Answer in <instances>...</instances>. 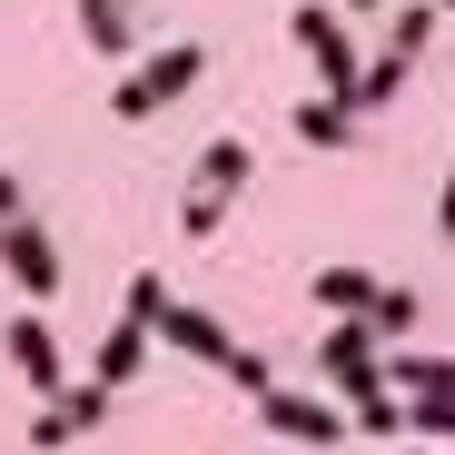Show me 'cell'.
Here are the masks:
<instances>
[{"mask_svg":"<svg viewBox=\"0 0 455 455\" xmlns=\"http://www.w3.org/2000/svg\"><path fill=\"white\" fill-rule=\"evenodd\" d=\"M198 69H208V50H198V40H169V50H148L139 69H119V90H109V119H159L169 100H188V90H198Z\"/></svg>","mask_w":455,"mask_h":455,"instance_id":"6da1fadb","label":"cell"},{"mask_svg":"<svg viewBox=\"0 0 455 455\" xmlns=\"http://www.w3.org/2000/svg\"><path fill=\"white\" fill-rule=\"evenodd\" d=\"M387 337H376L366 317H337L327 337H317V387L327 396H347V406H366V396H387V356H376Z\"/></svg>","mask_w":455,"mask_h":455,"instance_id":"7a4b0ae2","label":"cell"},{"mask_svg":"<svg viewBox=\"0 0 455 455\" xmlns=\"http://www.w3.org/2000/svg\"><path fill=\"white\" fill-rule=\"evenodd\" d=\"M287 30H297V50H307V60H317V90L356 109V80H366V60H356V40H347V20L327 11V0H307V11H297Z\"/></svg>","mask_w":455,"mask_h":455,"instance_id":"3957f363","label":"cell"},{"mask_svg":"<svg viewBox=\"0 0 455 455\" xmlns=\"http://www.w3.org/2000/svg\"><path fill=\"white\" fill-rule=\"evenodd\" d=\"M0 356L20 366V387H30L40 406H60V396H69V376H60V337H50V317H40V307L0 327Z\"/></svg>","mask_w":455,"mask_h":455,"instance_id":"277c9868","label":"cell"},{"mask_svg":"<svg viewBox=\"0 0 455 455\" xmlns=\"http://www.w3.org/2000/svg\"><path fill=\"white\" fill-rule=\"evenodd\" d=\"M258 426H267V435H287V445H337V435H356V426H347V406L297 396V387H267V396H258Z\"/></svg>","mask_w":455,"mask_h":455,"instance_id":"5b68a950","label":"cell"},{"mask_svg":"<svg viewBox=\"0 0 455 455\" xmlns=\"http://www.w3.org/2000/svg\"><path fill=\"white\" fill-rule=\"evenodd\" d=\"M0 267H11V287L30 297V307H40V297H50V287L69 277V267H60V248H50V228H40V218H20V228H0Z\"/></svg>","mask_w":455,"mask_h":455,"instance_id":"8992f818","label":"cell"},{"mask_svg":"<svg viewBox=\"0 0 455 455\" xmlns=\"http://www.w3.org/2000/svg\"><path fill=\"white\" fill-rule=\"evenodd\" d=\"M159 347H179V356H198V366H238V337H228L208 307H188V297H169V317H159Z\"/></svg>","mask_w":455,"mask_h":455,"instance_id":"52a82bcc","label":"cell"},{"mask_svg":"<svg viewBox=\"0 0 455 455\" xmlns=\"http://www.w3.org/2000/svg\"><path fill=\"white\" fill-rule=\"evenodd\" d=\"M100 416H109V387H100V376H80L60 406H40V416H30V445H80Z\"/></svg>","mask_w":455,"mask_h":455,"instance_id":"ba28073f","label":"cell"},{"mask_svg":"<svg viewBox=\"0 0 455 455\" xmlns=\"http://www.w3.org/2000/svg\"><path fill=\"white\" fill-rule=\"evenodd\" d=\"M148 347H159V327H139V317H119V327L100 337V356H90V376H100V387H129V376L148 366Z\"/></svg>","mask_w":455,"mask_h":455,"instance_id":"9c48e42d","label":"cell"},{"mask_svg":"<svg viewBox=\"0 0 455 455\" xmlns=\"http://www.w3.org/2000/svg\"><path fill=\"white\" fill-rule=\"evenodd\" d=\"M248 169H258V159H248V139H208L188 188H208V198H238V188H248Z\"/></svg>","mask_w":455,"mask_h":455,"instance_id":"30bf717a","label":"cell"},{"mask_svg":"<svg viewBox=\"0 0 455 455\" xmlns=\"http://www.w3.org/2000/svg\"><path fill=\"white\" fill-rule=\"evenodd\" d=\"M376 297H387V287H376L366 267H317V307L327 317H376Z\"/></svg>","mask_w":455,"mask_h":455,"instance_id":"8fae6325","label":"cell"},{"mask_svg":"<svg viewBox=\"0 0 455 455\" xmlns=\"http://www.w3.org/2000/svg\"><path fill=\"white\" fill-rule=\"evenodd\" d=\"M80 30H90L100 60H129V40H139L129 30V0H80Z\"/></svg>","mask_w":455,"mask_h":455,"instance_id":"7c38bea8","label":"cell"},{"mask_svg":"<svg viewBox=\"0 0 455 455\" xmlns=\"http://www.w3.org/2000/svg\"><path fill=\"white\" fill-rule=\"evenodd\" d=\"M297 139H307V148H347V139H356V109H347V100H327V90H317V100H307V109H297Z\"/></svg>","mask_w":455,"mask_h":455,"instance_id":"4fadbf2b","label":"cell"},{"mask_svg":"<svg viewBox=\"0 0 455 455\" xmlns=\"http://www.w3.org/2000/svg\"><path fill=\"white\" fill-rule=\"evenodd\" d=\"M406 69H416L406 50H376V60H366V80H356V109H387V100L406 90Z\"/></svg>","mask_w":455,"mask_h":455,"instance_id":"5bb4252c","label":"cell"},{"mask_svg":"<svg viewBox=\"0 0 455 455\" xmlns=\"http://www.w3.org/2000/svg\"><path fill=\"white\" fill-rule=\"evenodd\" d=\"M435 20H445V11H435V0H406V11L387 20V50H406V60H416V50L435 40Z\"/></svg>","mask_w":455,"mask_h":455,"instance_id":"9a60e30c","label":"cell"},{"mask_svg":"<svg viewBox=\"0 0 455 455\" xmlns=\"http://www.w3.org/2000/svg\"><path fill=\"white\" fill-rule=\"evenodd\" d=\"M119 317L159 327V317H169V277H159V267H139V277H129V297H119Z\"/></svg>","mask_w":455,"mask_h":455,"instance_id":"2e32d148","label":"cell"},{"mask_svg":"<svg viewBox=\"0 0 455 455\" xmlns=\"http://www.w3.org/2000/svg\"><path fill=\"white\" fill-rule=\"evenodd\" d=\"M366 327L387 337V347H396V337H416V287H387V297H376V317H366Z\"/></svg>","mask_w":455,"mask_h":455,"instance_id":"e0dca14e","label":"cell"},{"mask_svg":"<svg viewBox=\"0 0 455 455\" xmlns=\"http://www.w3.org/2000/svg\"><path fill=\"white\" fill-rule=\"evenodd\" d=\"M347 426L356 435H406V396H366V406H347Z\"/></svg>","mask_w":455,"mask_h":455,"instance_id":"ac0fdd59","label":"cell"},{"mask_svg":"<svg viewBox=\"0 0 455 455\" xmlns=\"http://www.w3.org/2000/svg\"><path fill=\"white\" fill-rule=\"evenodd\" d=\"M406 435L445 445V435H455V396H416V406H406Z\"/></svg>","mask_w":455,"mask_h":455,"instance_id":"d6986e66","label":"cell"},{"mask_svg":"<svg viewBox=\"0 0 455 455\" xmlns=\"http://www.w3.org/2000/svg\"><path fill=\"white\" fill-rule=\"evenodd\" d=\"M218 218H228V198H208V188H188V198H179V228H188V238H208Z\"/></svg>","mask_w":455,"mask_h":455,"instance_id":"ffe728a7","label":"cell"},{"mask_svg":"<svg viewBox=\"0 0 455 455\" xmlns=\"http://www.w3.org/2000/svg\"><path fill=\"white\" fill-rule=\"evenodd\" d=\"M228 376H238V387H248V396H267V387H277V366H267L258 347H238V366H228Z\"/></svg>","mask_w":455,"mask_h":455,"instance_id":"44dd1931","label":"cell"},{"mask_svg":"<svg viewBox=\"0 0 455 455\" xmlns=\"http://www.w3.org/2000/svg\"><path fill=\"white\" fill-rule=\"evenodd\" d=\"M20 218H30V198H20V179H11V169H0V228H20Z\"/></svg>","mask_w":455,"mask_h":455,"instance_id":"7402d4cb","label":"cell"},{"mask_svg":"<svg viewBox=\"0 0 455 455\" xmlns=\"http://www.w3.org/2000/svg\"><path fill=\"white\" fill-rule=\"evenodd\" d=\"M435 228H445V238H455V179H445V198H435Z\"/></svg>","mask_w":455,"mask_h":455,"instance_id":"603a6c76","label":"cell"},{"mask_svg":"<svg viewBox=\"0 0 455 455\" xmlns=\"http://www.w3.org/2000/svg\"><path fill=\"white\" fill-rule=\"evenodd\" d=\"M347 11H376V0H347Z\"/></svg>","mask_w":455,"mask_h":455,"instance_id":"cb8c5ba5","label":"cell"},{"mask_svg":"<svg viewBox=\"0 0 455 455\" xmlns=\"http://www.w3.org/2000/svg\"><path fill=\"white\" fill-rule=\"evenodd\" d=\"M435 11H445V20H455V0H435Z\"/></svg>","mask_w":455,"mask_h":455,"instance_id":"d4e9b609","label":"cell"},{"mask_svg":"<svg viewBox=\"0 0 455 455\" xmlns=\"http://www.w3.org/2000/svg\"><path fill=\"white\" fill-rule=\"evenodd\" d=\"M406 455H435V445H406Z\"/></svg>","mask_w":455,"mask_h":455,"instance_id":"484cf974","label":"cell"}]
</instances>
